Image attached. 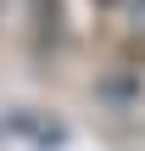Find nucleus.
<instances>
[{"label":"nucleus","mask_w":145,"mask_h":151,"mask_svg":"<svg viewBox=\"0 0 145 151\" xmlns=\"http://www.w3.org/2000/svg\"><path fill=\"white\" fill-rule=\"evenodd\" d=\"M95 6H123V0H95Z\"/></svg>","instance_id":"nucleus-1"}]
</instances>
